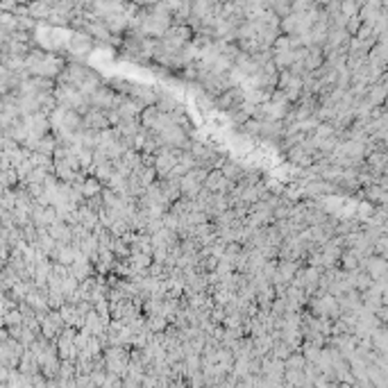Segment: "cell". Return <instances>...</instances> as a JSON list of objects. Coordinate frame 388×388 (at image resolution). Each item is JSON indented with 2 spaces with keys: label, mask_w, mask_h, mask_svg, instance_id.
<instances>
[{
  "label": "cell",
  "mask_w": 388,
  "mask_h": 388,
  "mask_svg": "<svg viewBox=\"0 0 388 388\" xmlns=\"http://www.w3.org/2000/svg\"><path fill=\"white\" fill-rule=\"evenodd\" d=\"M225 182H227V179L222 177L220 172H214V175L209 177V189H214V191H216V189H222V186H225Z\"/></svg>",
  "instance_id": "cell-1"
}]
</instances>
